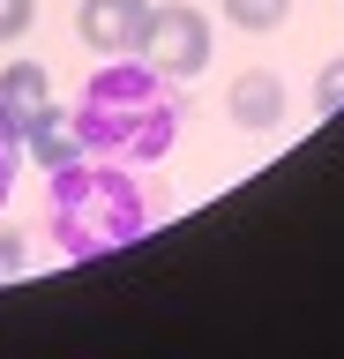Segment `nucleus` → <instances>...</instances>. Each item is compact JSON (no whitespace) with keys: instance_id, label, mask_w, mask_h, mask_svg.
Segmentation results:
<instances>
[{"instance_id":"obj_10","label":"nucleus","mask_w":344,"mask_h":359,"mask_svg":"<svg viewBox=\"0 0 344 359\" xmlns=\"http://www.w3.org/2000/svg\"><path fill=\"white\" fill-rule=\"evenodd\" d=\"M315 112H344V60H337V67H322V83H315Z\"/></svg>"},{"instance_id":"obj_4","label":"nucleus","mask_w":344,"mask_h":359,"mask_svg":"<svg viewBox=\"0 0 344 359\" xmlns=\"http://www.w3.org/2000/svg\"><path fill=\"white\" fill-rule=\"evenodd\" d=\"M150 8H158V0H83V8H75V30H83L90 53L120 60V53H135V45H142Z\"/></svg>"},{"instance_id":"obj_11","label":"nucleus","mask_w":344,"mask_h":359,"mask_svg":"<svg viewBox=\"0 0 344 359\" xmlns=\"http://www.w3.org/2000/svg\"><path fill=\"white\" fill-rule=\"evenodd\" d=\"M30 15H38V0H0V45H8V38H23Z\"/></svg>"},{"instance_id":"obj_1","label":"nucleus","mask_w":344,"mask_h":359,"mask_svg":"<svg viewBox=\"0 0 344 359\" xmlns=\"http://www.w3.org/2000/svg\"><path fill=\"white\" fill-rule=\"evenodd\" d=\"M180 83L158 75L150 60H105L75 97V135H83V157H113V165H158L172 142H180Z\"/></svg>"},{"instance_id":"obj_5","label":"nucleus","mask_w":344,"mask_h":359,"mask_svg":"<svg viewBox=\"0 0 344 359\" xmlns=\"http://www.w3.org/2000/svg\"><path fill=\"white\" fill-rule=\"evenodd\" d=\"M23 150L38 157L46 172H60L68 157H83V135H75V120L60 105H46V112H30V120H23Z\"/></svg>"},{"instance_id":"obj_8","label":"nucleus","mask_w":344,"mask_h":359,"mask_svg":"<svg viewBox=\"0 0 344 359\" xmlns=\"http://www.w3.org/2000/svg\"><path fill=\"white\" fill-rule=\"evenodd\" d=\"M225 15L240 22V30H254V38H262V30H277V22L292 15V0H225Z\"/></svg>"},{"instance_id":"obj_12","label":"nucleus","mask_w":344,"mask_h":359,"mask_svg":"<svg viewBox=\"0 0 344 359\" xmlns=\"http://www.w3.org/2000/svg\"><path fill=\"white\" fill-rule=\"evenodd\" d=\"M23 277V232H0V285Z\"/></svg>"},{"instance_id":"obj_9","label":"nucleus","mask_w":344,"mask_h":359,"mask_svg":"<svg viewBox=\"0 0 344 359\" xmlns=\"http://www.w3.org/2000/svg\"><path fill=\"white\" fill-rule=\"evenodd\" d=\"M15 172H23V128H15V120H8V105H0V210H8Z\"/></svg>"},{"instance_id":"obj_7","label":"nucleus","mask_w":344,"mask_h":359,"mask_svg":"<svg viewBox=\"0 0 344 359\" xmlns=\"http://www.w3.org/2000/svg\"><path fill=\"white\" fill-rule=\"evenodd\" d=\"M0 105H8V120H15V128H23L30 112H46V105H53L46 67H38V60H8V75H0Z\"/></svg>"},{"instance_id":"obj_2","label":"nucleus","mask_w":344,"mask_h":359,"mask_svg":"<svg viewBox=\"0 0 344 359\" xmlns=\"http://www.w3.org/2000/svg\"><path fill=\"white\" fill-rule=\"evenodd\" d=\"M158 224L150 210V187L135 180V165H113V157H68L46 187V232L68 262H97V255H120L135 247L142 232Z\"/></svg>"},{"instance_id":"obj_6","label":"nucleus","mask_w":344,"mask_h":359,"mask_svg":"<svg viewBox=\"0 0 344 359\" xmlns=\"http://www.w3.org/2000/svg\"><path fill=\"white\" fill-rule=\"evenodd\" d=\"M232 120H240V128H277V120H284V83H277L270 67H254V75H240V83H232Z\"/></svg>"},{"instance_id":"obj_3","label":"nucleus","mask_w":344,"mask_h":359,"mask_svg":"<svg viewBox=\"0 0 344 359\" xmlns=\"http://www.w3.org/2000/svg\"><path fill=\"white\" fill-rule=\"evenodd\" d=\"M135 60H150L158 75H172V83H195V75L209 67V15H195L187 0L150 8V30H142Z\"/></svg>"}]
</instances>
